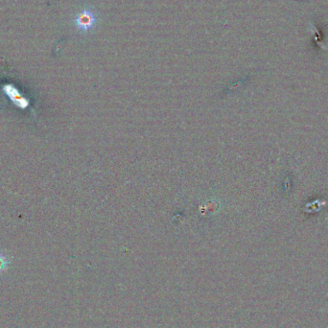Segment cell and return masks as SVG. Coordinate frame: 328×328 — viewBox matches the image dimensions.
Masks as SVG:
<instances>
[{
  "instance_id": "obj_1",
  "label": "cell",
  "mask_w": 328,
  "mask_h": 328,
  "mask_svg": "<svg viewBox=\"0 0 328 328\" xmlns=\"http://www.w3.org/2000/svg\"><path fill=\"white\" fill-rule=\"evenodd\" d=\"M2 91L10 98V100L16 106L18 107L19 109H22V110H25L26 108L29 107L30 105V101L28 98H26L25 96H23L19 90L14 86L13 84L11 83H7V84H4L2 86Z\"/></svg>"
},
{
  "instance_id": "obj_2",
  "label": "cell",
  "mask_w": 328,
  "mask_h": 328,
  "mask_svg": "<svg viewBox=\"0 0 328 328\" xmlns=\"http://www.w3.org/2000/svg\"><path fill=\"white\" fill-rule=\"evenodd\" d=\"M93 22H94L93 16L88 11H82V13H80L78 15V16L76 17V20H75L77 27L82 31H85V30L89 29L92 26Z\"/></svg>"
},
{
  "instance_id": "obj_3",
  "label": "cell",
  "mask_w": 328,
  "mask_h": 328,
  "mask_svg": "<svg viewBox=\"0 0 328 328\" xmlns=\"http://www.w3.org/2000/svg\"><path fill=\"white\" fill-rule=\"evenodd\" d=\"M9 263H10V260L7 257V255L4 252L0 251V274L7 269Z\"/></svg>"
}]
</instances>
